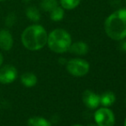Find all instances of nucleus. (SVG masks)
I'll return each instance as SVG.
<instances>
[{
  "mask_svg": "<svg viewBox=\"0 0 126 126\" xmlns=\"http://www.w3.org/2000/svg\"><path fill=\"white\" fill-rule=\"evenodd\" d=\"M47 33L46 28L40 24L27 27L21 35V40L26 49L29 51H40L47 45Z\"/></svg>",
  "mask_w": 126,
  "mask_h": 126,
  "instance_id": "nucleus-1",
  "label": "nucleus"
},
{
  "mask_svg": "<svg viewBox=\"0 0 126 126\" xmlns=\"http://www.w3.org/2000/svg\"><path fill=\"white\" fill-rule=\"evenodd\" d=\"M106 35L117 41L126 39V9H119L112 12L104 23Z\"/></svg>",
  "mask_w": 126,
  "mask_h": 126,
  "instance_id": "nucleus-2",
  "label": "nucleus"
},
{
  "mask_svg": "<svg viewBox=\"0 0 126 126\" xmlns=\"http://www.w3.org/2000/svg\"><path fill=\"white\" fill-rule=\"evenodd\" d=\"M72 43L70 33L63 28H56L51 31L47 37L49 49L56 53H64L69 51Z\"/></svg>",
  "mask_w": 126,
  "mask_h": 126,
  "instance_id": "nucleus-3",
  "label": "nucleus"
},
{
  "mask_svg": "<svg viewBox=\"0 0 126 126\" xmlns=\"http://www.w3.org/2000/svg\"><path fill=\"white\" fill-rule=\"evenodd\" d=\"M67 71L74 76H83L89 71V63L81 58H73L66 63Z\"/></svg>",
  "mask_w": 126,
  "mask_h": 126,
  "instance_id": "nucleus-4",
  "label": "nucleus"
},
{
  "mask_svg": "<svg viewBox=\"0 0 126 126\" xmlns=\"http://www.w3.org/2000/svg\"><path fill=\"white\" fill-rule=\"evenodd\" d=\"M94 119L98 126H114L115 117L108 108H100L94 114Z\"/></svg>",
  "mask_w": 126,
  "mask_h": 126,
  "instance_id": "nucleus-5",
  "label": "nucleus"
},
{
  "mask_svg": "<svg viewBox=\"0 0 126 126\" xmlns=\"http://www.w3.org/2000/svg\"><path fill=\"white\" fill-rule=\"evenodd\" d=\"M17 77V70L13 65H4L0 69V82L10 84Z\"/></svg>",
  "mask_w": 126,
  "mask_h": 126,
  "instance_id": "nucleus-6",
  "label": "nucleus"
},
{
  "mask_svg": "<svg viewBox=\"0 0 126 126\" xmlns=\"http://www.w3.org/2000/svg\"><path fill=\"white\" fill-rule=\"evenodd\" d=\"M14 39L8 29L0 30V48L3 51H10L13 47Z\"/></svg>",
  "mask_w": 126,
  "mask_h": 126,
  "instance_id": "nucleus-7",
  "label": "nucleus"
},
{
  "mask_svg": "<svg viewBox=\"0 0 126 126\" xmlns=\"http://www.w3.org/2000/svg\"><path fill=\"white\" fill-rule=\"evenodd\" d=\"M82 100L85 106L87 107L90 108V109H95L100 104V96L95 94L91 90H86V91L83 92Z\"/></svg>",
  "mask_w": 126,
  "mask_h": 126,
  "instance_id": "nucleus-8",
  "label": "nucleus"
},
{
  "mask_svg": "<svg viewBox=\"0 0 126 126\" xmlns=\"http://www.w3.org/2000/svg\"><path fill=\"white\" fill-rule=\"evenodd\" d=\"M69 51L76 55H85L88 51V46L84 41H76L71 43Z\"/></svg>",
  "mask_w": 126,
  "mask_h": 126,
  "instance_id": "nucleus-9",
  "label": "nucleus"
},
{
  "mask_svg": "<svg viewBox=\"0 0 126 126\" xmlns=\"http://www.w3.org/2000/svg\"><path fill=\"white\" fill-rule=\"evenodd\" d=\"M25 15L27 18L33 23L39 22L41 18L40 10L35 6H28L25 10Z\"/></svg>",
  "mask_w": 126,
  "mask_h": 126,
  "instance_id": "nucleus-10",
  "label": "nucleus"
},
{
  "mask_svg": "<svg viewBox=\"0 0 126 126\" xmlns=\"http://www.w3.org/2000/svg\"><path fill=\"white\" fill-rule=\"evenodd\" d=\"M21 81L27 88H32L37 83V76L32 72H25L21 76Z\"/></svg>",
  "mask_w": 126,
  "mask_h": 126,
  "instance_id": "nucleus-11",
  "label": "nucleus"
},
{
  "mask_svg": "<svg viewBox=\"0 0 126 126\" xmlns=\"http://www.w3.org/2000/svg\"><path fill=\"white\" fill-rule=\"evenodd\" d=\"M116 97L112 92H106L100 97V102L104 106H110L115 102Z\"/></svg>",
  "mask_w": 126,
  "mask_h": 126,
  "instance_id": "nucleus-12",
  "label": "nucleus"
},
{
  "mask_svg": "<svg viewBox=\"0 0 126 126\" xmlns=\"http://www.w3.org/2000/svg\"><path fill=\"white\" fill-rule=\"evenodd\" d=\"M64 17V10L61 6H57L50 12V19L53 22H59Z\"/></svg>",
  "mask_w": 126,
  "mask_h": 126,
  "instance_id": "nucleus-13",
  "label": "nucleus"
},
{
  "mask_svg": "<svg viewBox=\"0 0 126 126\" xmlns=\"http://www.w3.org/2000/svg\"><path fill=\"white\" fill-rule=\"evenodd\" d=\"M58 5L59 3L57 0H42L40 3V9L45 12H51Z\"/></svg>",
  "mask_w": 126,
  "mask_h": 126,
  "instance_id": "nucleus-14",
  "label": "nucleus"
},
{
  "mask_svg": "<svg viewBox=\"0 0 126 126\" xmlns=\"http://www.w3.org/2000/svg\"><path fill=\"white\" fill-rule=\"evenodd\" d=\"M28 126H51L47 119L41 117H33L28 119Z\"/></svg>",
  "mask_w": 126,
  "mask_h": 126,
  "instance_id": "nucleus-15",
  "label": "nucleus"
},
{
  "mask_svg": "<svg viewBox=\"0 0 126 126\" xmlns=\"http://www.w3.org/2000/svg\"><path fill=\"white\" fill-rule=\"evenodd\" d=\"M81 3V0H60L59 4L63 10H71L76 9Z\"/></svg>",
  "mask_w": 126,
  "mask_h": 126,
  "instance_id": "nucleus-16",
  "label": "nucleus"
},
{
  "mask_svg": "<svg viewBox=\"0 0 126 126\" xmlns=\"http://www.w3.org/2000/svg\"><path fill=\"white\" fill-rule=\"evenodd\" d=\"M16 20H17L16 15L15 13L12 12V13L8 14V15L6 16V17H5V21H4L5 26H6L7 28H11V27H13L16 24Z\"/></svg>",
  "mask_w": 126,
  "mask_h": 126,
  "instance_id": "nucleus-17",
  "label": "nucleus"
},
{
  "mask_svg": "<svg viewBox=\"0 0 126 126\" xmlns=\"http://www.w3.org/2000/svg\"><path fill=\"white\" fill-rule=\"evenodd\" d=\"M120 41H121V43H120V48H121V50L126 51V40L124 39V40H120Z\"/></svg>",
  "mask_w": 126,
  "mask_h": 126,
  "instance_id": "nucleus-18",
  "label": "nucleus"
},
{
  "mask_svg": "<svg viewBox=\"0 0 126 126\" xmlns=\"http://www.w3.org/2000/svg\"><path fill=\"white\" fill-rule=\"evenodd\" d=\"M3 54L0 52V66L3 64Z\"/></svg>",
  "mask_w": 126,
  "mask_h": 126,
  "instance_id": "nucleus-19",
  "label": "nucleus"
},
{
  "mask_svg": "<svg viewBox=\"0 0 126 126\" xmlns=\"http://www.w3.org/2000/svg\"><path fill=\"white\" fill-rule=\"evenodd\" d=\"M73 126H82V125H73Z\"/></svg>",
  "mask_w": 126,
  "mask_h": 126,
  "instance_id": "nucleus-20",
  "label": "nucleus"
},
{
  "mask_svg": "<svg viewBox=\"0 0 126 126\" xmlns=\"http://www.w3.org/2000/svg\"><path fill=\"white\" fill-rule=\"evenodd\" d=\"M125 126H126V118H125Z\"/></svg>",
  "mask_w": 126,
  "mask_h": 126,
  "instance_id": "nucleus-21",
  "label": "nucleus"
},
{
  "mask_svg": "<svg viewBox=\"0 0 126 126\" xmlns=\"http://www.w3.org/2000/svg\"><path fill=\"white\" fill-rule=\"evenodd\" d=\"M3 1H5V0H0V2H3Z\"/></svg>",
  "mask_w": 126,
  "mask_h": 126,
  "instance_id": "nucleus-22",
  "label": "nucleus"
},
{
  "mask_svg": "<svg viewBox=\"0 0 126 126\" xmlns=\"http://www.w3.org/2000/svg\"><path fill=\"white\" fill-rule=\"evenodd\" d=\"M91 126H95V125H91Z\"/></svg>",
  "mask_w": 126,
  "mask_h": 126,
  "instance_id": "nucleus-23",
  "label": "nucleus"
},
{
  "mask_svg": "<svg viewBox=\"0 0 126 126\" xmlns=\"http://www.w3.org/2000/svg\"><path fill=\"white\" fill-rule=\"evenodd\" d=\"M125 3H126V0H125Z\"/></svg>",
  "mask_w": 126,
  "mask_h": 126,
  "instance_id": "nucleus-24",
  "label": "nucleus"
}]
</instances>
